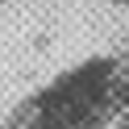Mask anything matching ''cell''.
<instances>
[{
  "mask_svg": "<svg viewBox=\"0 0 129 129\" xmlns=\"http://www.w3.org/2000/svg\"><path fill=\"white\" fill-rule=\"evenodd\" d=\"M0 4H9V0H0Z\"/></svg>",
  "mask_w": 129,
  "mask_h": 129,
  "instance_id": "cell-2",
  "label": "cell"
},
{
  "mask_svg": "<svg viewBox=\"0 0 129 129\" xmlns=\"http://www.w3.org/2000/svg\"><path fill=\"white\" fill-rule=\"evenodd\" d=\"M112 4H121V9H129V0H112Z\"/></svg>",
  "mask_w": 129,
  "mask_h": 129,
  "instance_id": "cell-1",
  "label": "cell"
}]
</instances>
